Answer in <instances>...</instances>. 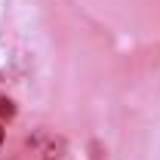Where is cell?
Masks as SVG:
<instances>
[{
    "instance_id": "3957f363",
    "label": "cell",
    "mask_w": 160,
    "mask_h": 160,
    "mask_svg": "<svg viewBox=\"0 0 160 160\" xmlns=\"http://www.w3.org/2000/svg\"><path fill=\"white\" fill-rule=\"evenodd\" d=\"M0 145H3V129H0Z\"/></svg>"
},
{
    "instance_id": "7a4b0ae2",
    "label": "cell",
    "mask_w": 160,
    "mask_h": 160,
    "mask_svg": "<svg viewBox=\"0 0 160 160\" xmlns=\"http://www.w3.org/2000/svg\"><path fill=\"white\" fill-rule=\"evenodd\" d=\"M0 117H3V120H12V117H16V105H12L9 99H0Z\"/></svg>"
},
{
    "instance_id": "6da1fadb",
    "label": "cell",
    "mask_w": 160,
    "mask_h": 160,
    "mask_svg": "<svg viewBox=\"0 0 160 160\" xmlns=\"http://www.w3.org/2000/svg\"><path fill=\"white\" fill-rule=\"evenodd\" d=\"M28 145H31L43 160H59L62 154H65V142L56 139V136H49V132H34V136H28Z\"/></svg>"
}]
</instances>
